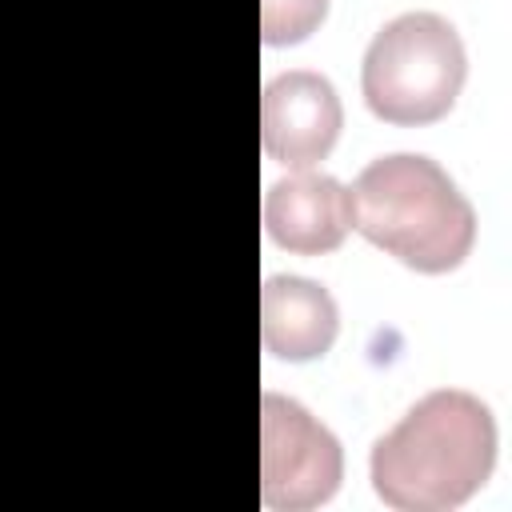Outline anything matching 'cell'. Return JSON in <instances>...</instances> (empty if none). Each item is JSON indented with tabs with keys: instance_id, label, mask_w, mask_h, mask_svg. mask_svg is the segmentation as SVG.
Wrapping results in <instances>:
<instances>
[{
	"instance_id": "6da1fadb",
	"label": "cell",
	"mask_w": 512,
	"mask_h": 512,
	"mask_svg": "<svg viewBox=\"0 0 512 512\" xmlns=\"http://www.w3.org/2000/svg\"><path fill=\"white\" fill-rule=\"evenodd\" d=\"M496 464V420L464 388L420 396L396 428L372 444V488L400 512H444L464 504Z\"/></svg>"
},
{
	"instance_id": "7a4b0ae2",
	"label": "cell",
	"mask_w": 512,
	"mask_h": 512,
	"mask_svg": "<svg viewBox=\"0 0 512 512\" xmlns=\"http://www.w3.org/2000/svg\"><path fill=\"white\" fill-rule=\"evenodd\" d=\"M348 204L368 244L424 276L460 268L476 244V208L436 160L416 152L372 160L352 180Z\"/></svg>"
},
{
	"instance_id": "3957f363",
	"label": "cell",
	"mask_w": 512,
	"mask_h": 512,
	"mask_svg": "<svg viewBox=\"0 0 512 512\" xmlns=\"http://www.w3.org/2000/svg\"><path fill=\"white\" fill-rule=\"evenodd\" d=\"M468 76L460 32L436 12L388 20L360 64L364 104L388 124H432L452 112Z\"/></svg>"
},
{
	"instance_id": "277c9868",
	"label": "cell",
	"mask_w": 512,
	"mask_h": 512,
	"mask_svg": "<svg viewBox=\"0 0 512 512\" xmlns=\"http://www.w3.org/2000/svg\"><path fill=\"white\" fill-rule=\"evenodd\" d=\"M344 480L340 440L296 400L260 396V500L276 512H308Z\"/></svg>"
},
{
	"instance_id": "5b68a950",
	"label": "cell",
	"mask_w": 512,
	"mask_h": 512,
	"mask_svg": "<svg viewBox=\"0 0 512 512\" xmlns=\"http://www.w3.org/2000/svg\"><path fill=\"white\" fill-rule=\"evenodd\" d=\"M344 128V108L328 76L320 72H280L260 96V144L284 168H316Z\"/></svg>"
},
{
	"instance_id": "8992f818",
	"label": "cell",
	"mask_w": 512,
	"mask_h": 512,
	"mask_svg": "<svg viewBox=\"0 0 512 512\" xmlns=\"http://www.w3.org/2000/svg\"><path fill=\"white\" fill-rule=\"evenodd\" d=\"M352 228V204L348 188L336 176L324 172H296L264 192V232L272 244L300 252V256H320L344 244Z\"/></svg>"
},
{
	"instance_id": "52a82bcc",
	"label": "cell",
	"mask_w": 512,
	"mask_h": 512,
	"mask_svg": "<svg viewBox=\"0 0 512 512\" xmlns=\"http://www.w3.org/2000/svg\"><path fill=\"white\" fill-rule=\"evenodd\" d=\"M340 328L336 300L308 276H268L260 288V340L276 360H316Z\"/></svg>"
},
{
	"instance_id": "ba28073f",
	"label": "cell",
	"mask_w": 512,
	"mask_h": 512,
	"mask_svg": "<svg viewBox=\"0 0 512 512\" xmlns=\"http://www.w3.org/2000/svg\"><path fill=\"white\" fill-rule=\"evenodd\" d=\"M328 16V0H260V36L264 44H300Z\"/></svg>"
}]
</instances>
